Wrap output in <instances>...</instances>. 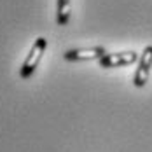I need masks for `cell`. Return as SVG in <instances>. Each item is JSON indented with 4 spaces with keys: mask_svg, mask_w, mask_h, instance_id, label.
Returning a JSON list of instances; mask_svg holds the SVG:
<instances>
[{
    "mask_svg": "<svg viewBox=\"0 0 152 152\" xmlns=\"http://www.w3.org/2000/svg\"><path fill=\"white\" fill-rule=\"evenodd\" d=\"M46 47H47V40L44 39V37H39V39L33 42V46H31L30 53H28V56H26V60H25V63L21 65V70H19L21 79H28V77L35 72V68L39 66V63H40V60H42V54H44Z\"/></svg>",
    "mask_w": 152,
    "mask_h": 152,
    "instance_id": "1",
    "label": "cell"
},
{
    "mask_svg": "<svg viewBox=\"0 0 152 152\" xmlns=\"http://www.w3.org/2000/svg\"><path fill=\"white\" fill-rule=\"evenodd\" d=\"M151 68H152V46H147L143 49L142 56H140L138 68H137V72H135V77H133V84L137 88H143L147 84Z\"/></svg>",
    "mask_w": 152,
    "mask_h": 152,
    "instance_id": "2",
    "label": "cell"
},
{
    "mask_svg": "<svg viewBox=\"0 0 152 152\" xmlns=\"http://www.w3.org/2000/svg\"><path fill=\"white\" fill-rule=\"evenodd\" d=\"M107 54L103 46L96 47H82V49H70L63 54L66 61H89V60H102Z\"/></svg>",
    "mask_w": 152,
    "mask_h": 152,
    "instance_id": "3",
    "label": "cell"
},
{
    "mask_svg": "<svg viewBox=\"0 0 152 152\" xmlns=\"http://www.w3.org/2000/svg\"><path fill=\"white\" fill-rule=\"evenodd\" d=\"M137 60H138V54L135 51H124V53L105 54L102 60H98V63H100V66H103V68H117V66L133 65Z\"/></svg>",
    "mask_w": 152,
    "mask_h": 152,
    "instance_id": "4",
    "label": "cell"
},
{
    "mask_svg": "<svg viewBox=\"0 0 152 152\" xmlns=\"http://www.w3.org/2000/svg\"><path fill=\"white\" fill-rule=\"evenodd\" d=\"M70 0H58V9H56V21L60 26H66L70 21Z\"/></svg>",
    "mask_w": 152,
    "mask_h": 152,
    "instance_id": "5",
    "label": "cell"
}]
</instances>
